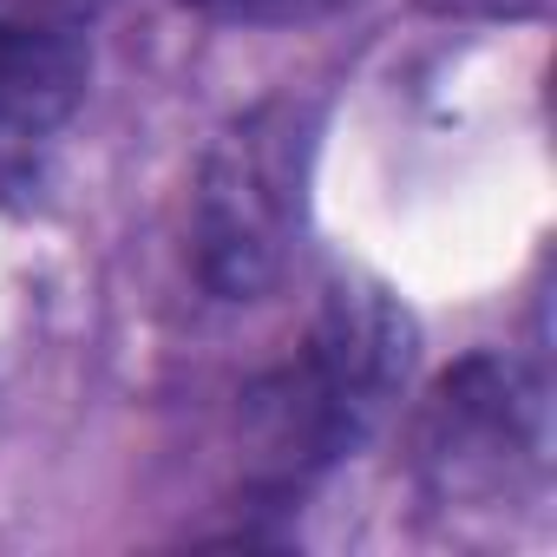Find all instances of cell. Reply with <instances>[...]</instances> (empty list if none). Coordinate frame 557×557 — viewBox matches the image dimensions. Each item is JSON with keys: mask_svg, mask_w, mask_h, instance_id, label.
<instances>
[{"mask_svg": "<svg viewBox=\"0 0 557 557\" xmlns=\"http://www.w3.org/2000/svg\"><path fill=\"white\" fill-rule=\"evenodd\" d=\"M86 99V53L66 27L0 14V203L27 197Z\"/></svg>", "mask_w": 557, "mask_h": 557, "instance_id": "obj_4", "label": "cell"}, {"mask_svg": "<svg viewBox=\"0 0 557 557\" xmlns=\"http://www.w3.org/2000/svg\"><path fill=\"white\" fill-rule=\"evenodd\" d=\"M413 368V322L374 283H335L302 355L249 394L256 479L289 498L355 453Z\"/></svg>", "mask_w": 557, "mask_h": 557, "instance_id": "obj_1", "label": "cell"}, {"mask_svg": "<svg viewBox=\"0 0 557 557\" xmlns=\"http://www.w3.org/2000/svg\"><path fill=\"white\" fill-rule=\"evenodd\" d=\"M315 164V106L309 99H262L230 119L197 171V275L216 302H256L289 269L309 210Z\"/></svg>", "mask_w": 557, "mask_h": 557, "instance_id": "obj_2", "label": "cell"}, {"mask_svg": "<svg viewBox=\"0 0 557 557\" xmlns=\"http://www.w3.org/2000/svg\"><path fill=\"white\" fill-rule=\"evenodd\" d=\"M537 420L531 387L511 361L472 355L459 361L420 420V479L440 505H492L531 466Z\"/></svg>", "mask_w": 557, "mask_h": 557, "instance_id": "obj_3", "label": "cell"}, {"mask_svg": "<svg viewBox=\"0 0 557 557\" xmlns=\"http://www.w3.org/2000/svg\"><path fill=\"white\" fill-rule=\"evenodd\" d=\"M190 8L210 21H236V27H315L355 8V0H190Z\"/></svg>", "mask_w": 557, "mask_h": 557, "instance_id": "obj_5", "label": "cell"}, {"mask_svg": "<svg viewBox=\"0 0 557 557\" xmlns=\"http://www.w3.org/2000/svg\"><path fill=\"white\" fill-rule=\"evenodd\" d=\"M440 14H537L544 0H426Z\"/></svg>", "mask_w": 557, "mask_h": 557, "instance_id": "obj_6", "label": "cell"}]
</instances>
